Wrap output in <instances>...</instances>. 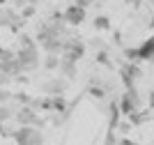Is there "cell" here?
<instances>
[{
	"instance_id": "6da1fadb",
	"label": "cell",
	"mask_w": 154,
	"mask_h": 145,
	"mask_svg": "<svg viewBox=\"0 0 154 145\" xmlns=\"http://www.w3.org/2000/svg\"><path fill=\"white\" fill-rule=\"evenodd\" d=\"M12 138L16 140V145H44L42 129L32 125H19V129L12 131Z\"/></svg>"
},
{
	"instance_id": "7a4b0ae2",
	"label": "cell",
	"mask_w": 154,
	"mask_h": 145,
	"mask_svg": "<svg viewBox=\"0 0 154 145\" xmlns=\"http://www.w3.org/2000/svg\"><path fill=\"white\" fill-rule=\"evenodd\" d=\"M0 71H5L7 76H12L14 81H16V78L23 74L19 53H14V51H5V55H2V60H0Z\"/></svg>"
},
{
	"instance_id": "3957f363",
	"label": "cell",
	"mask_w": 154,
	"mask_h": 145,
	"mask_svg": "<svg viewBox=\"0 0 154 145\" xmlns=\"http://www.w3.org/2000/svg\"><path fill=\"white\" fill-rule=\"evenodd\" d=\"M19 60H21V67H23V74H26V71H35L39 65H42L39 44L37 46H30V49H21L19 51Z\"/></svg>"
},
{
	"instance_id": "277c9868",
	"label": "cell",
	"mask_w": 154,
	"mask_h": 145,
	"mask_svg": "<svg viewBox=\"0 0 154 145\" xmlns=\"http://www.w3.org/2000/svg\"><path fill=\"white\" fill-rule=\"evenodd\" d=\"M124 55L129 60H134V62H138V60H154V35L149 39H145L138 49H124Z\"/></svg>"
},
{
	"instance_id": "5b68a950",
	"label": "cell",
	"mask_w": 154,
	"mask_h": 145,
	"mask_svg": "<svg viewBox=\"0 0 154 145\" xmlns=\"http://www.w3.org/2000/svg\"><path fill=\"white\" fill-rule=\"evenodd\" d=\"M85 53V44L81 42L78 37H64V49H62V55L69 58V60H74V62H78L81 58H83Z\"/></svg>"
},
{
	"instance_id": "8992f818",
	"label": "cell",
	"mask_w": 154,
	"mask_h": 145,
	"mask_svg": "<svg viewBox=\"0 0 154 145\" xmlns=\"http://www.w3.org/2000/svg\"><path fill=\"white\" fill-rule=\"evenodd\" d=\"M138 106H140L138 90H136V85H131V88H127V92L120 97V108H122L124 115H131L134 111H138Z\"/></svg>"
},
{
	"instance_id": "52a82bcc",
	"label": "cell",
	"mask_w": 154,
	"mask_h": 145,
	"mask_svg": "<svg viewBox=\"0 0 154 145\" xmlns=\"http://www.w3.org/2000/svg\"><path fill=\"white\" fill-rule=\"evenodd\" d=\"M14 120L19 122V125H32V127H42L44 125V120L39 118V113L32 106H21L19 111H16V115H14Z\"/></svg>"
},
{
	"instance_id": "ba28073f",
	"label": "cell",
	"mask_w": 154,
	"mask_h": 145,
	"mask_svg": "<svg viewBox=\"0 0 154 145\" xmlns=\"http://www.w3.org/2000/svg\"><path fill=\"white\" fill-rule=\"evenodd\" d=\"M67 81L69 78H64L62 74L58 76V78H51V81H44L39 83V90L44 92V95H64V90H67Z\"/></svg>"
},
{
	"instance_id": "9c48e42d",
	"label": "cell",
	"mask_w": 154,
	"mask_h": 145,
	"mask_svg": "<svg viewBox=\"0 0 154 145\" xmlns=\"http://www.w3.org/2000/svg\"><path fill=\"white\" fill-rule=\"evenodd\" d=\"M64 21H67V25H71V28L81 25V23L85 21V7L78 5V2L69 5L67 9H64Z\"/></svg>"
},
{
	"instance_id": "30bf717a",
	"label": "cell",
	"mask_w": 154,
	"mask_h": 145,
	"mask_svg": "<svg viewBox=\"0 0 154 145\" xmlns=\"http://www.w3.org/2000/svg\"><path fill=\"white\" fill-rule=\"evenodd\" d=\"M140 76H143V71H140V67H138L134 60L127 62V65H122V69H120V78H122L124 88H131L134 81H136V78H140Z\"/></svg>"
},
{
	"instance_id": "8fae6325",
	"label": "cell",
	"mask_w": 154,
	"mask_h": 145,
	"mask_svg": "<svg viewBox=\"0 0 154 145\" xmlns=\"http://www.w3.org/2000/svg\"><path fill=\"white\" fill-rule=\"evenodd\" d=\"M30 106L35 108V111H46V113H51V111H53V97H51V95L37 97V99L30 101Z\"/></svg>"
},
{
	"instance_id": "7c38bea8",
	"label": "cell",
	"mask_w": 154,
	"mask_h": 145,
	"mask_svg": "<svg viewBox=\"0 0 154 145\" xmlns=\"http://www.w3.org/2000/svg\"><path fill=\"white\" fill-rule=\"evenodd\" d=\"M60 62H62V55H60V53H46L42 67H44L46 71H55V69H60Z\"/></svg>"
},
{
	"instance_id": "4fadbf2b",
	"label": "cell",
	"mask_w": 154,
	"mask_h": 145,
	"mask_svg": "<svg viewBox=\"0 0 154 145\" xmlns=\"http://www.w3.org/2000/svg\"><path fill=\"white\" fill-rule=\"evenodd\" d=\"M58 71L64 76V78H74V76H76V62L62 55V62H60V69Z\"/></svg>"
},
{
	"instance_id": "5bb4252c",
	"label": "cell",
	"mask_w": 154,
	"mask_h": 145,
	"mask_svg": "<svg viewBox=\"0 0 154 145\" xmlns=\"http://www.w3.org/2000/svg\"><path fill=\"white\" fill-rule=\"evenodd\" d=\"M67 108H69L67 97H64V95H53V113L64 115V113H67Z\"/></svg>"
},
{
	"instance_id": "9a60e30c",
	"label": "cell",
	"mask_w": 154,
	"mask_h": 145,
	"mask_svg": "<svg viewBox=\"0 0 154 145\" xmlns=\"http://www.w3.org/2000/svg\"><path fill=\"white\" fill-rule=\"evenodd\" d=\"M129 120H131V125H143V122H147L149 120V113L147 111H134V113L129 115Z\"/></svg>"
},
{
	"instance_id": "2e32d148",
	"label": "cell",
	"mask_w": 154,
	"mask_h": 145,
	"mask_svg": "<svg viewBox=\"0 0 154 145\" xmlns=\"http://www.w3.org/2000/svg\"><path fill=\"white\" fill-rule=\"evenodd\" d=\"M14 115H16V111H14L12 106H5V104H0V120H2V122L12 120Z\"/></svg>"
},
{
	"instance_id": "e0dca14e",
	"label": "cell",
	"mask_w": 154,
	"mask_h": 145,
	"mask_svg": "<svg viewBox=\"0 0 154 145\" xmlns=\"http://www.w3.org/2000/svg\"><path fill=\"white\" fill-rule=\"evenodd\" d=\"M92 23H94L97 30H108V28H110V19H108V16H94Z\"/></svg>"
},
{
	"instance_id": "ac0fdd59",
	"label": "cell",
	"mask_w": 154,
	"mask_h": 145,
	"mask_svg": "<svg viewBox=\"0 0 154 145\" xmlns=\"http://www.w3.org/2000/svg\"><path fill=\"white\" fill-rule=\"evenodd\" d=\"M19 44H21V49H30V46H37L39 42H37V39H32L30 35H26V32H23V35L19 37Z\"/></svg>"
},
{
	"instance_id": "d6986e66",
	"label": "cell",
	"mask_w": 154,
	"mask_h": 145,
	"mask_svg": "<svg viewBox=\"0 0 154 145\" xmlns=\"http://www.w3.org/2000/svg\"><path fill=\"white\" fill-rule=\"evenodd\" d=\"M14 99H16V101H19V104H21V106H30V95H26V92H14Z\"/></svg>"
},
{
	"instance_id": "ffe728a7",
	"label": "cell",
	"mask_w": 154,
	"mask_h": 145,
	"mask_svg": "<svg viewBox=\"0 0 154 145\" xmlns=\"http://www.w3.org/2000/svg\"><path fill=\"white\" fill-rule=\"evenodd\" d=\"M99 65H106V67H110V60H108V53L106 51H97V58H94Z\"/></svg>"
},
{
	"instance_id": "44dd1931",
	"label": "cell",
	"mask_w": 154,
	"mask_h": 145,
	"mask_svg": "<svg viewBox=\"0 0 154 145\" xmlns=\"http://www.w3.org/2000/svg\"><path fill=\"white\" fill-rule=\"evenodd\" d=\"M35 12H37V7H35V5H26V7H21V16H23V19H30Z\"/></svg>"
},
{
	"instance_id": "7402d4cb",
	"label": "cell",
	"mask_w": 154,
	"mask_h": 145,
	"mask_svg": "<svg viewBox=\"0 0 154 145\" xmlns=\"http://www.w3.org/2000/svg\"><path fill=\"white\" fill-rule=\"evenodd\" d=\"M9 99H14V92H9V90H2L0 88V104H5V101H9Z\"/></svg>"
},
{
	"instance_id": "603a6c76",
	"label": "cell",
	"mask_w": 154,
	"mask_h": 145,
	"mask_svg": "<svg viewBox=\"0 0 154 145\" xmlns=\"http://www.w3.org/2000/svg\"><path fill=\"white\" fill-rule=\"evenodd\" d=\"M90 46H92L94 51H106V44H103L101 39H92V42H90Z\"/></svg>"
},
{
	"instance_id": "cb8c5ba5",
	"label": "cell",
	"mask_w": 154,
	"mask_h": 145,
	"mask_svg": "<svg viewBox=\"0 0 154 145\" xmlns=\"http://www.w3.org/2000/svg\"><path fill=\"white\" fill-rule=\"evenodd\" d=\"M0 136H12V131H7L5 129V122L0 120Z\"/></svg>"
},
{
	"instance_id": "d4e9b609",
	"label": "cell",
	"mask_w": 154,
	"mask_h": 145,
	"mask_svg": "<svg viewBox=\"0 0 154 145\" xmlns=\"http://www.w3.org/2000/svg\"><path fill=\"white\" fill-rule=\"evenodd\" d=\"M117 145H138V143H136V140H131V138H122Z\"/></svg>"
},
{
	"instance_id": "484cf974",
	"label": "cell",
	"mask_w": 154,
	"mask_h": 145,
	"mask_svg": "<svg viewBox=\"0 0 154 145\" xmlns=\"http://www.w3.org/2000/svg\"><path fill=\"white\" fill-rule=\"evenodd\" d=\"M129 129H131V120H129L127 125H120V131H129Z\"/></svg>"
},
{
	"instance_id": "4316f807",
	"label": "cell",
	"mask_w": 154,
	"mask_h": 145,
	"mask_svg": "<svg viewBox=\"0 0 154 145\" xmlns=\"http://www.w3.org/2000/svg\"><path fill=\"white\" fill-rule=\"evenodd\" d=\"M149 108L154 111V90H149Z\"/></svg>"
},
{
	"instance_id": "83f0119b",
	"label": "cell",
	"mask_w": 154,
	"mask_h": 145,
	"mask_svg": "<svg viewBox=\"0 0 154 145\" xmlns=\"http://www.w3.org/2000/svg\"><path fill=\"white\" fill-rule=\"evenodd\" d=\"M5 51H7V49H2V46H0V60H2V55H5Z\"/></svg>"
}]
</instances>
